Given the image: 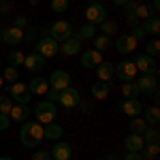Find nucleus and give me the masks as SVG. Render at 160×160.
Instances as JSON below:
<instances>
[{
  "instance_id": "c85d7f7f",
  "label": "nucleus",
  "mask_w": 160,
  "mask_h": 160,
  "mask_svg": "<svg viewBox=\"0 0 160 160\" xmlns=\"http://www.w3.org/2000/svg\"><path fill=\"white\" fill-rule=\"evenodd\" d=\"M92 41H94V49L98 51V53H102V51L111 49V38H109V37H105V34H96V37L92 38Z\"/></svg>"
},
{
  "instance_id": "473e14b6",
  "label": "nucleus",
  "mask_w": 160,
  "mask_h": 160,
  "mask_svg": "<svg viewBox=\"0 0 160 160\" xmlns=\"http://www.w3.org/2000/svg\"><path fill=\"white\" fill-rule=\"evenodd\" d=\"M100 30H102V34L105 37H113V34H118V24L115 22H109V19H105L102 24H100Z\"/></svg>"
},
{
  "instance_id": "f3484780",
  "label": "nucleus",
  "mask_w": 160,
  "mask_h": 160,
  "mask_svg": "<svg viewBox=\"0 0 160 160\" xmlns=\"http://www.w3.org/2000/svg\"><path fill=\"white\" fill-rule=\"evenodd\" d=\"M60 51H62V56H66V58L77 56V53L81 51V41H79L77 37L66 38V41H62V43H60Z\"/></svg>"
},
{
  "instance_id": "603ef678",
  "label": "nucleus",
  "mask_w": 160,
  "mask_h": 160,
  "mask_svg": "<svg viewBox=\"0 0 160 160\" xmlns=\"http://www.w3.org/2000/svg\"><path fill=\"white\" fill-rule=\"evenodd\" d=\"M4 86V79H2V75H0V88Z\"/></svg>"
},
{
  "instance_id": "72a5a7b5",
  "label": "nucleus",
  "mask_w": 160,
  "mask_h": 160,
  "mask_svg": "<svg viewBox=\"0 0 160 160\" xmlns=\"http://www.w3.org/2000/svg\"><path fill=\"white\" fill-rule=\"evenodd\" d=\"M13 105H15V102H13V98L9 94H2V96H0V113H7V115H9L11 109H13Z\"/></svg>"
},
{
  "instance_id": "7ed1b4c3",
  "label": "nucleus",
  "mask_w": 160,
  "mask_h": 160,
  "mask_svg": "<svg viewBox=\"0 0 160 160\" xmlns=\"http://www.w3.org/2000/svg\"><path fill=\"white\" fill-rule=\"evenodd\" d=\"M34 49H37L38 56H43V58L47 60V58H56V56L60 53V43H58V41H53L49 34H45V37L37 43V47H34Z\"/></svg>"
},
{
  "instance_id": "f257e3e1",
  "label": "nucleus",
  "mask_w": 160,
  "mask_h": 160,
  "mask_svg": "<svg viewBox=\"0 0 160 160\" xmlns=\"http://www.w3.org/2000/svg\"><path fill=\"white\" fill-rule=\"evenodd\" d=\"M19 141L22 145L30 149H37L43 141V124H38L37 120H26L22 122V128H19Z\"/></svg>"
},
{
  "instance_id": "a18cd8bd",
  "label": "nucleus",
  "mask_w": 160,
  "mask_h": 160,
  "mask_svg": "<svg viewBox=\"0 0 160 160\" xmlns=\"http://www.w3.org/2000/svg\"><path fill=\"white\" fill-rule=\"evenodd\" d=\"M124 160H143V158H141V154H139V152H126Z\"/></svg>"
},
{
  "instance_id": "6ab92c4d",
  "label": "nucleus",
  "mask_w": 160,
  "mask_h": 160,
  "mask_svg": "<svg viewBox=\"0 0 160 160\" xmlns=\"http://www.w3.org/2000/svg\"><path fill=\"white\" fill-rule=\"evenodd\" d=\"M28 90H30V94L45 96V92L49 90V81H47L45 77H34V79H30V83H28Z\"/></svg>"
},
{
  "instance_id": "e433bc0d",
  "label": "nucleus",
  "mask_w": 160,
  "mask_h": 160,
  "mask_svg": "<svg viewBox=\"0 0 160 160\" xmlns=\"http://www.w3.org/2000/svg\"><path fill=\"white\" fill-rule=\"evenodd\" d=\"M71 0H51V11L53 13H64L68 9Z\"/></svg>"
},
{
  "instance_id": "5701e85b",
  "label": "nucleus",
  "mask_w": 160,
  "mask_h": 160,
  "mask_svg": "<svg viewBox=\"0 0 160 160\" xmlns=\"http://www.w3.org/2000/svg\"><path fill=\"white\" fill-rule=\"evenodd\" d=\"M145 145V141H143V137L141 135H135V132H130V135L126 137V141H124V148L128 149V152H141Z\"/></svg>"
},
{
  "instance_id": "c03bdc74",
  "label": "nucleus",
  "mask_w": 160,
  "mask_h": 160,
  "mask_svg": "<svg viewBox=\"0 0 160 160\" xmlns=\"http://www.w3.org/2000/svg\"><path fill=\"white\" fill-rule=\"evenodd\" d=\"M13 26H15V28H19V30H24L26 26H28V19H26L24 15H17V17H15V22H13Z\"/></svg>"
},
{
  "instance_id": "7c9ffc66",
  "label": "nucleus",
  "mask_w": 160,
  "mask_h": 160,
  "mask_svg": "<svg viewBox=\"0 0 160 160\" xmlns=\"http://www.w3.org/2000/svg\"><path fill=\"white\" fill-rule=\"evenodd\" d=\"M139 154H141V158H156L160 154V145L158 143H145Z\"/></svg>"
},
{
  "instance_id": "393cba45",
  "label": "nucleus",
  "mask_w": 160,
  "mask_h": 160,
  "mask_svg": "<svg viewBox=\"0 0 160 160\" xmlns=\"http://www.w3.org/2000/svg\"><path fill=\"white\" fill-rule=\"evenodd\" d=\"M143 30H145V34H158L160 32V19L158 15H152V17H148V19H143V26H141Z\"/></svg>"
},
{
  "instance_id": "0eeeda50",
  "label": "nucleus",
  "mask_w": 160,
  "mask_h": 160,
  "mask_svg": "<svg viewBox=\"0 0 160 160\" xmlns=\"http://www.w3.org/2000/svg\"><path fill=\"white\" fill-rule=\"evenodd\" d=\"M132 62H135L137 71H141L143 75H156L158 73V62H156V58H152L148 53H139Z\"/></svg>"
},
{
  "instance_id": "c9c22d12",
  "label": "nucleus",
  "mask_w": 160,
  "mask_h": 160,
  "mask_svg": "<svg viewBox=\"0 0 160 160\" xmlns=\"http://www.w3.org/2000/svg\"><path fill=\"white\" fill-rule=\"evenodd\" d=\"M9 64H11V66H15V68H17L19 64H24V53H22L19 49L9 51Z\"/></svg>"
},
{
  "instance_id": "4be33fe9",
  "label": "nucleus",
  "mask_w": 160,
  "mask_h": 160,
  "mask_svg": "<svg viewBox=\"0 0 160 160\" xmlns=\"http://www.w3.org/2000/svg\"><path fill=\"white\" fill-rule=\"evenodd\" d=\"M11 122H26V120H30V107L28 105H13L11 109Z\"/></svg>"
},
{
  "instance_id": "5fc2aeb1",
  "label": "nucleus",
  "mask_w": 160,
  "mask_h": 160,
  "mask_svg": "<svg viewBox=\"0 0 160 160\" xmlns=\"http://www.w3.org/2000/svg\"><path fill=\"white\" fill-rule=\"evenodd\" d=\"M90 2H102V0H90Z\"/></svg>"
},
{
  "instance_id": "de8ad7c7",
  "label": "nucleus",
  "mask_w": 160,
  "mask_h": 160,
  "mask_svg": "<svg viewBox=\"0 0 160 160\" xmlns=\"http://www.w3.org/2000/svg\"><path fill=\"white\" fill-rule=\"evenodd\" d=\"M130 0H113V4H118V7H124V4H128Z\"/></svg>"
},
{
  "instance_id": "a19ab883",
  "label": "nucleus",
  "mask_w": 160,
  "mask_h": 160,
  "mask_svg": "<svg viewBox=\"0 0 160 160\" xmlns=\"http://www.w3.org/2000/svg\"><path fill=\"white\" fill-rule=\"evenodd\" d=\"M32 160H51V154L47 149H34L32 152Z\"/></svg>"
},
{
  "instance_id": "f03ea898",
  "label": "nucleus",
  "mask_w": 160,
  "mask_h": 160,
  "mask_svg": "<svg viewBox=\"0 0 160 160\" xmlns=\"http://www.w3.org/2000/svg\"><path fill=\"white\" fill-rule=\"evenodd\" d=\"M34 115H37V122L38 124H49V122H56V115H58V109H56V102L51 100H43L38 102L37 109H34Z\"/></svg>"
},
{
  "instance_id": "cd10ccee",
  "label": "nucleus",
  "mask_w": 160,
  "mask_h": 160,
  "mask_svg": "<svg viewBox=\"0 0 160 160\" xmlns=\"http://www.w3.org/2000/svg\"><path fill=\"white\" fill-rule=\"evenodd\" d=\"M122 94L124 98H139V88H137V81H124L122 83Z\"/></svg>"
},
{
  "instance_id": "c756f323",
  "label": "nucleus",
  "mask_w": 160,
  "mask_h": 160,
  "mask_svg": "<svg viewBox=\"0 0 160 160\" xmlns=\"http://www.w3.org/2000/svg\"><path fill=\"white\" fill-rule=\"evenodd\" d=\"M2 79L4 81H9V83H15V81H19V71L15 68V66H11V64H7L4 68H2Z\"/></svg>"
},
{
  "instance_id": "49530a36",
  "label": "nucleus",
  "mask_w": 160,
  "mask_h": 160,
  "mask_svg": "<svg viewBox=\"0 0 160 160\" xmlns=\"http://www.w3.org/2000/svg\"><path fill=\"white\" fill-rule=\"evenodd\" d=\"M7 11H9V4L4 0H0V13H7Z\"/></svg>"
},
{
  "instance_id": "4468645a",
  "label": "nucleus",
  "mask_w": 160,
  "mask_h": 160,
  "mask_svg": "<svg viewBox=\"0 0 160 160\" xmlns=\"http://www.w3.org/2000/svg\"><path fill=\"white\" fill-rule=\"evenodd\" d=\"M24 66H26V71H30V73H41L45 68V58L38 56L37 51L28 53V56H24Z\"/></svg>"
},
{
  "instance_id": "ea45409f",
  "label": "nucleus",
  "mask_w": 160,
  "mask_h": 160,
  "mask_svg": "<svg viewBox=\"0 0 160 160\" xmlns=\"http://www.w3.org/2000/svg\"><path fill=\"white\" fill-rule=\"evenodd\" d=\"M30 90H26V92H22V94H17L15 98H13V102H17V105H28L30 102Z\"/></svg>"
},
{
  "instance_id": "8fccbe9b",
  "label": "nucleus",
  "mask_w": 160,
  "mask_h": 160,
  "mask_svg": "<svg viewBox=\"0 0 160 160\" xmlns=\"http://www.w3.org/2000/svg\"><path fill=\"white\" fill-rule=\"evenodd\" d=\"M0 160H13L11 156H0Z\"/></svg>"
},
{
  "instance_id": "f8f14e48",
  "label": "nucleus",
  "mask_w": 160,
  "mask_h": 160,
  "mask_svg": "<svg viewBox=\"0 0 160 160\" xmlns=\"http://www.w3.org/2000/svg\"><path fill=\"white\" fill-rule=\"evenodd\" d=\"M137 88L141 94H156L158 92V79L156 75H141V79L137 81Z\"/></svg>"
},
{
  "instance_id": "2eb2a0df",
  "label": "nucleus",
  "mask_w": 160,
  "mask_h": 160,
  "mask_svg": "<svg viewBox=\"0 0 160 160\" xmlns=\"http://www.w3.org/2000/svg\"><path fill=\"white\" fill-rule=\"evenodd\" d=\"M137 45H139V43H137V41L130 37V34H120V37H118V41H115V49L120 51L122 56H126V53H132V51L137 49Z\"/></svg>"
},
{
  "instance_id": "412c9836",
  "label": "nucleus",
  "mask_w": 160,
  "mask_h": 160,
  "mask_svg": "<svg viewBox=\"0 0 160 160\" xmlns=\"http://www.w3.org/2000/svg\"><path fill=\"white\" fill-rule=\"evenodd\" d=\"M109 90H111V86L107 81H94L92 88H90V94H92V98H96V100H105L109 96Z\"/></svg>"
},
{
  "instance_id": "4c0bfd02",
  "label": "nucleus",
  "mask_w": 160,
  "mask_h": 160,
  "mask_svg": "<svg viewBox=\"0 0 160 160\" xmlns=\"http://www.w3.org/2000/svg\"><path fill=\"white\" fill-rule=\"evenodd\" d=\"M145 53H148V56H152V58H156V56L160 53V43L156 41V38L148 43V49H145Z\"/></svg>"
},
{
  "instance_id": "aec40b11",
  "label": "nucleus",
  "mask_w": 160,
  "mask_h": 160,
  "mask_svg": "<svg viewBox=\"0 0 160 160\" xmlns=\"http://www.w3.org/2000/svg\"><path fill=\"white\" fill-rule=\"evenodd\" d=\"M113 75H115V66H113V62H100L98 66H96V77H98V81H107L109 83L111 79H113Z\"/></svg>"
},
{
  "instance_id": "f704fd0d",
  "label": "nucleus",
  "mask_w": 160,
  "mask_h": 160,
  "mask_svg": "<svg viewBox=\"0 0 160 160\" xmlns=\"http://www.w3.org/2000/svg\"><path fill=\"white\" fill-rule=\"evenodd\" d=\"M137 17L139 19H148V17H152V15H156L154 13V9L152 7H148V4H137Z\"/></svg>"
},
{
  "instance_id": "bb28decb",
  "label": "nucleus",
  "mask_w": 160,
  "mask_h": 160,
  "mask_svg": "<svg viewBox=\"0 0 160 160\" xmlns=\"http://www.w3.org/2000/svg\"><path fill=\"white\" fill-rule=\"evenodd\" d=\"M141 113H145V115H143V120H145L148 124H154V126H156V124L160 122V109H158V105H152V107H148V109H143Z\"/></svg>"
},
{
  "instance_id": "9d476101",
  "label": "nucleus",
  "mask_w": 160,
  "mask_h": 160,
  "mask_svg": "<svg viewBox=\"0 0 160 160\" xmlns=\"http://www.w3.org/2000/svg\"><path fill=\"white\" fill-rule=\"evenodd\" d=\"M0 41H2L4 45L15 47V45H19V43L24 41V30H19V28H15V26H4Z\"/></svg>"
},
{
  "instance_id": "79ce46f5",
  "label": "nucleus",
  "mask_w": 160,
  "mask_h": 160,
  "mask_svg": "<svg viewBox=\"0 0 160 160\" xmlns=\"http://www.w3.org/2000/svg\"><path fill=\"white\" fill-rule=\"evenodd\" d=\"M9 128H11V115L0 113V132H4V130H9Z\"/></svg>"
},
{
  "instance_id": "20e7f679",
  "label": "nucleus",
  "mask_w": 160,
  "mask_h": 160,
  "mask_svg": "<svg viewBox=\"0 0 160 160\" xmlns=\"http://www.w3.org/2000/svg\"><path fill=\"white\" fill-rule=\"evenodd\" d=\"M86 19L88 24H94V26H100L105 19H107V9L102 2H90L86 9Z\"/></svg>"
},
{
  "instance_id": "864d4df0",
  "label": "nucleus",
  "mask_w": 160,
  "mask_h": 160,
  "mask_svg": "<svg viewBox=\"0 0 160 160\" xmlns=\"http://www.w3.org/2000/svg\"><path fill=\"white\" fill-rule=\"evenodd\" d=\"M135 2H139V4H145V2H148V0H135Z\"/></svg>"
},
{
  "instance_id": "6e6552de",
  "label": "nucleus",
  "mask_w": 160,
  "mask_h": 160,
  "mask_svg": "<svg viewBox=\"0 0 160 160\" xmlns=\"http://www.w3.org/2000/svg\"><path fill=\"white\" fill-rule=\"evenodd\" d=\"M47 81H49V88H53V90H64V88L71 86L73 79H71V73H68V71H64V68H56Z\"/></svg>"
},
{
  "instance_id": "423d86ee",
  "label": "nucleus",
  "mask_w": 160,
  "mask_h": 160,
  "mask_svg": "<svg viewBox=\"0 0 160 160\" xmlns=\"http://www.w3.org/2000/svg\"><path fill=\"white\" fill-rule=\"evenodd\" d=\"M73 26L68 24V22H64V19H58L56 24L49 28V37L53 38V41H58V43H62V41H66V38L73 37Z\"/></svg>"
},
{
  "instance_id": "37998d69",
  "label": "nucleus",
  "mask_w": 160,
  "mask_h": 160,
  "mask_svg": "<svg viewBox=\"0 0 160 160\" xmlns=\"http://www.w3.org/2000/svg\"><path fill=\"white\" fill-rule=\"evenodd\" d=\"M45 94H47V100H51V102H58V98H60V90H53V88H49Z\"/></svg>"
},
{
  "instance_id": "39448f33",
  "label": "nucleus",
  "mask_w": 160,
  "mask_h": 160,
  "mask_svg": "<svg viewBox=\"0 0 160 160\" xmlns=\"http://www.w3.org/2000/svg\"><path fill=\"white\" fill-rule=\"evenodd\" d=\"M62 107H66V109H75V107H79V102H81V94H79V90L73 86L64 88L60 90V98H58Z\"/></svg>"
},
{
  "instance_id": "09e8293b",
  "label": "nucleus",
  "mask_w": 160,
  "mask_h": 160,
  "mask_svg": "<svg viewBox=\"0 0 160 160\" xmlns=\"http://www.w3.org/2000/svg\"><path fill=\"white\" fill-rule=\"evenodd\" d=\"M152 9H154V13H158V9H160V0H154V4H152Z\"/></svg>"
},
{
  "instance_id": "b1692460",
  "label": "nucleus",
  "mask_w": 160,
  "mask_h": 160,
  "mask_svg": "<svg viewBox=\"0 0 160 160\" xmlns=\"http://www.w3.org/2000/svg\"><path fill=\"white\" fill-rule=\"evenodd\" d=\"M73 37H77L79 41H92V38L96 37V26H94V24L81 26L77 32H73Z\"/></svg>"
},
{
  "instance_id": "9b49d317",
  "label": "nucleus",
  "mask_w": 160,
  "mask_h": 160,
  "mask_svg": "<svg viewBox=\"0 0 160 160\" xmlns=\"http://www.w3.org/2000/svg\"><path fill=\"white\" fill-rule=\"evenodd\" d=\"M49 154H51V160H71L73 148L60 139V141H53V148L49 149Z\"/></svg>"
},
{
  "instance_id": "58836bf2",
  "label": "nucleus",
  "mask_w": 160,
  "mask_h": 160,
  "mask_svg": "<svg viewBox=\"0 0 160 160\" xmlns=\"http://www.w3.org/2000/svg\"><path fill=\"white\" fill-rule=\"evenodd\" d=\"M130 37H132V38L137 41V43H139V41H143V38H148V34H145V30H143L141 26H135V28L130 30Z\"/></svg>"
},
{
  "instance_id": "4d7b16f0",
  "label": "nucleus",
  "mask_w": 160,
  "mask_h": 160,
  "mask_svg": "<svg viewBox=\"0 0 160 160\" xmlns=\"http://www.w3.org/2000/svg\"><path fill=\"white\" fill-rule=\"evenodd\" d=\"M0 68H2V64H0Z\"/></svg>"
},
{
  "instance_id": "a878e982",
  "label": "nucleus",
  "mask_w": 160,
  "mask_h": 160,
  "mask_svg": "<svg viewBox=\"0 0 160 160\" xmlns=\"http://www.w3.org/2000/svg\"><path fill=\"white\" fill-rule=\"evenodd\" d=\"M141 137H143L145 143H158V141H160V130L154 126V124H148L145 130L141 132Z\"/></svg>"
},
{
  "instance_id": "ddd939ff",
  "label": "nucleus",
  "mask_w": 160,
  "mask_h": 160,
  "mask_svg": "<svg viewBox=\"0 0 160 160\" xmlns=\"http://www.w3.org/2000/svg\"><path fill=\"white\" fill-rule=\"evenodd\" d=\"M120 109H122L128 118H137V115H141L143 105H141L139 98H122L120 100Z\"/></svg>"
},
{
  "instance_id": "2f4dec72",
  "label": "nucleus",
  "mask_w": 160,
  "mask_h": 160,
  "mask_svg": "<svg viewBox=\"0 0 160 160\" xmlns=\"http://www.w3.org/2000/svg\"><path fill=\"white\" fill-rule=\"evenodd\" d=\"M145 126H148V122H145L141 115H137V118H130V132H135V135H141V132L145 130Z\"/></svg>"
},
{
  "instance_id": "1a4fd4ad",
  "label": "nucleus",
  "mask_w": 160,
  "mask_h": 160,
  "mask_svg": "<svg viewBox=\"0 0 160 160\" xmlns=\"http://www.w3.org/2000/svg\"><path fill=\"white\" fill-rule=\"evenodd\" d=\"M115 77H120L122 81H135L137 77V66L130 60H122L115 64Z\"/></svg>"
},
{
  "instance_id": "3c124183",
  "label": "nucleus",
  "mask_w": 160,
  "mask_h": 160,
  "mask_svg": "<svg viewBox=\"0 0 160 160\" xmlns=\"http://www.w3.org/2000/svg\"><path fill=\"white\" fill-rule=\"evenodd\" d=\"M105 160H118V158H115V156H107Z\"/></svg>"
},
{
  "instance_id": "dca6fc26",
  "label": "nucleus",
  "mask_w": 160,
  "mask_h": 160,
  "mask_svg": "<svg viewBox=\"0 0 160 160\" xmlns=\"http://www.w3.org/2000/svg\"><path fill=\"white\" fill-rule=\"evenodd\" d=\"M102 62V53H98L96 49H83L81 51V66L83 68H96Z\"/></svg>"
},
{
  "instance_id": "a211bd4d",
  "label": "nucleus",
  "mask_w": 160,
  "mask_h": 160,
  "mask_svg": "<svg viewBox=\"0 0 160 160\" xmlns=\"http://www.w3.org/2000/svg\"><path fill=\"white\" fill-rule=\"evenodd\" d=\"M64 135V128L58 122H49L43 126V139H49V141H60Z\"/></svg>"
},
{
  "instance_id": "6e6d98bb",
  "label": "nucleus",
  "mask_w": 160,
  "mask_h": 160,
  "mask_svg": "<svg viewBox=\"0 0 160 160\" xmlns=\"http://www.w3.org/2000/svg\"><path fill=\"white\" fill-rule=\"evenodd\" d=\"M143 160H156V158H143Z\"/></svg>"
}]
</instances>
